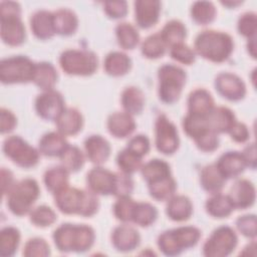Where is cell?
<instances>
[{
    "instance_id": "48",
    "label": "cell",
    "mask_w": 257,
    "mask_h": 257,
    "mask_svg": "<svg viewBox=\"0 0 257 257\" xmlns=\"http://www.w3.org/2000/svg\"><path fill=\"white\" fill-rule=\"evenodd\" d=\"M50 254L49 245L42 238L29 239L23 249V255L26 257H45Z\"/></svg>"
},
{
    "instance_id": "59",
    "label": "cell",
    "mask_w": 257,
    "mask_h": 257,
    "mask_svg": "<svg viewBox=\"0 0 257 257\" xmlns=\"http://www.w3.org/2000/svg\"><path fill=\"white\" fill-rule=\"evenodd\" d=\"M229 134L231 136V139L237 143H245L249 139L248 127L242 122L236 121L230 130Z\"/></svg>"
},
{
    "instance_id": "26",
    "label": "cell",
    "mask_w": 257,
    "mask_h": 257,
    "mask_svg": "<svg viewBox=\"0 0 257 257\" xmlns=\"http://www.w3.org/2000/svg\"><path fill=\"white\" fill-rule=\"evenodd\" d=\"M57 130L63 136H73L81 131L83 118L76 108H65L60 116L55 120Z\"/></svg>"
},
{
    "instance_id": "47",
    "label": "cell",
    "mask_w": 257,
    "mask_h": 257,
    "mask_svg": "<svg viewBox=\"0 0 257 257\" xmlns=\"http://www.w3.org/2000/svg\"><path fill=\"white\" fill-rule=\"evenodd\" d=\"M136 204L137 202L130 198V196L118 197L117 201L113 205V213L116 219L122 222L132 221Z\"/></svg>"
},
{
    "instance_id": "39",
    "label": "cell",
    "mask_w": 257,
    "mask_h": 257,
    "mask_svg": "<svg viewBox=\"0 0 257 257\" xmlns=\"http://www.w3.org/2000/svg\"><path fill=\"white\" fill-rule=\"evenodd\" d=\"M148 185L150 195L158 201L169 200L174 196L177 189L176 181L172 178V176Z\"/></svg>"
},
{
    "instance_id": "2",
    "label": "cell",
    "mask_w": 257,
    "mask_h": 257,
    "mask_svg": "<svg viewBox=\"0 0 257 257\" xmlns=\"http://www.w3.org/2000/svg\"><path fill=\"white\" fill-rule=\"evenodd\" d=\"M234 48L230 35L220 31H202L195 40V49L199 55L213 62H223L229 58Z\"/></svg>"
},
{
    "instance_id": "3",
    "label": "cell",
    "mask_w": 257,
    "mask_h": 257,
    "mask_svg": "<svg viewBox=\"0 0 257 257\" xmlns=\"http://www.w3.org/2000/svg\"><path fill=\"white\" fill-rule=\"evenodd\" d=\"M201 237V232L193 226H183L162 233L158 238L160 250L167 256H177L184 250L194 247Z\"/></svg>"
},
{
    "instance_id": "34",
    "label": "cell",
    "mask_w": 257,
    "mask_h": 257,
    "mask_svg": "<svg viewBox=\"0 0 257 257\" xmlns=\"http://www.w3.org/2000/svg\"><path fill=\"white\" fill-rule=\"evenodd\" d=\"M234 209L235 208L228 195L216 193L206 202V210L208 214L215 218H226Z\"/></svg>"
},
{
    "instance_id": "43",
    "label": "cell",
    "mask_w": 257,
    "mask_h": 257,
    "mask_svg": "<svg viewBox=\"0 0 257 257\" xmlns=\"http://www.w3.org/2000/svg\"><path fill=\"white\" fill-rule=\"evenodd\" d=\"M166 43L160 33L150 35L142 44V53L150 59L162 57L166 51Z\"/></svg>"
},
{
    "instance_id": "52",
    "label": "cell",
    "mask_w": 257,
    "mask_h": 257,
    "mask_svg": "<svg viewBox=\"0 0 257 257\" xmlns=\"http://www.w3.org/2000/svg\"><path fill=\"white\" fill-rule=\"evenodd\" d=\"M134 190V182L130 175L124 173H115V188H114V196L122 197L130 196V194Z\"/></svg>"
},
{
    "instance_id": "7",
    "label": "cell",
    "mask_w": 257,
    "mask_h": 257,
    "mask_svg": "<svg viewBox=\"0 0 257 257\" xmlns=\"http://www.w3.org/2000/svg\"><path fill=\"white\" fill-rule=\"evenodd\" d=\"M34 70L35 63L26 56L4 58L0 63V79L4 84L26 83L32 81Z\"/></svg>"
},
{
    "instance_id": "44",
    "label": "cell",
    "mask_w": 257,
    "mask_h": 257,
    "mask_svg": "<svg viewBox=\"0 0 257 257\" xmlns=\"http://www.w3.org/2000/svg\"><path fill=\"white\" fill-rule=\"evenodd\" d=\"M184 132L192 139H197L206 131L210 130L207 116H200L188 113L183 120Z\"/></svg>"
},
{
    "instance_id": "57",
    "label": "cell",
    "mask_w": 257,
    "mask_h": 257,
    "mask_svg": "<svg viewBox=\"0 0 257 257\" xmlns=\"http://www.w3.org/2000/svg\"><path fill=\"white\" fill-rule=\"evenodd\" d=\"M0 115H1V120H0L1 133L6 134V133L13 131V128L15 127V125L17 123L16 116L14 115V113L6 108H1Z\"/></svg>"
},
{
    "instance_id": "36",
    "label": "cell",
    "mask_w": 257,
    "mask_h": 257,
    "mask_svg": "<svg viewBox=\"0 0 257 257\" xmlns=\"http://www.w3.org/2000/svg\"><path fill=\"white\" fill-rule=\"evenodd\" d=\"M160 34L166 45L172 47L176 44L183 43V40L187 35V30L181 21L171 20L166 23Z\"/></svg>"
},
{
    "instance_id": "53",
    "label": "cell",
    "mask_w": 257,
    "mask_h": 257,
    "mask_svg": "<svg viewBox=\"0 0 257 257\" xmlns=\"http://www.w3.org/2000/svg\"><path fill=\"white\" fill-rule=\"evenodd\" d=\"M236 226L239 232L248 238L256 237V216L244 215L236 221Z\"/></svg>"
},
{
    "instance_id": "11",
    "label": "cell",
    "mask_w": 257,
    "mask_h": 257,
    "mask_svg": "<svg viewBox=\"0 0 257 257\" xmlns=\"http://www.w3.org/2000/svg\"><path fill=\"white\" fill-rule=\"evenodd\" d=\"M37 114L43 119L56 120L65 110L62 95L53 89L46 90L39 94L35 100Z\"/></svg>"
},
{
    "instance_id": "1",
    "label": "cell",
    "mask_w": 257,
    "mask_h": 257,
    "mask_svg": "<svg viewBox=\"0 0 257 257\" xmlns=\"http://www.w3.org/2000/svg\"><path fill=\"white\" fill-rule=\"evenodd\" d=\"M94 231L86 225L62 224L53 233L54 244L61 252H84L93 245Z\"/></svg>"
},
{
    "instance_id": "18",
    "label": "cell",
    "mask_w": 257,
    "mask_h": 257,
    "mask_svg": "<svg viewBox=\"0 0 257 257\" xmlns=\"http://www.w3.org/2000/svg\"><path fill=\"white\" fill-rule=\"evenodd\" d=\"M141 237L139 232L128 225L116 227L111 235V242L114 248L121 252H130L140 245Z\"/></svg>"
},
{
    "instance_id": "37",
    "label": "cell",
    "mask_w": 257,
    "mask_h": 257,
    "mask_svg": "<svg viewBox=\"0 0 257 257\" xmlns=\"http://www.w3.org/2000/svg\"><path fill=\"white\" fill-rule=\"evenodd\" d=\"M20 242V233L14 227H5L0 233L1 256H12L17 251Z\"/></svg>"
},
{
    "instance_id": "12",
    "label": "cell",
    "mask_w": 257,
    "mask_h": 257,
    "mask_svg": "<svg viewBox=\"0 0 257 257\" xmlns=\"http://www.w3.org/2000/svg\"><path fill=\"white\" fill-rule=\"evenodd\" d=\"M215 87L222 96L232 101L242 99L246 93V86L242 79L229 72H223L217 75Z\"/></svg>"
},
{
    "instance_id": "20",
    "label": "cell",
    "mask_w": 257,
    "mask_h": 257,
    "mask_svg": "<svg viewBox=\"0 0 257 257\" xmlns=\"http://www.w3.org/2000/svg\"><path fill=\"white\" fill-rule=\"evenodd\" d=\"M84 149L88 160L96 165H101L109 157V143L101 136L93 135L88 137L84 142Z\"/></svg>"
},
{
    "instance_id": "23",
    "label": "cell",
    "mask_w": 257,
    "mask_h": 257,
    "mask_svg": "<svg viewBox=\"0 0 257 257\" xmlns=\"http://www.w3.org/2000/svg\"><path fill=\"white\" fill-rule=\"evenodd\" d=\"M207 120L210 130L216 134H220L229 133L236 122V117L234 112L228 107L219 106L214 107L207 116Z\"/></svg>"
},
{
    "instance_id": "6",
    "label": "cell",
    "mask_w": 257,
    "mask_h": 257,
    "mask_svg": "<svg viewBox=\"0 0 257 257\" xmlns=\"http://www.w3.org/2000/svg\"><path fill=\"white\" fill-rule=\"evenodd\" d=\"M59 64L67 74L87 76L95 72L98 60L96 55L91 51L67 49L61 53Z\"/></svg>"
},
{
    "instance_id": "55",
    "label": "cell",
    "mask_w": 257,
    "mask_h": 257,
    "mask_svg": "<svg viewBox=\"0 0 257 257\" xmlns=\"http://www.w3.org/2000/svg\"><path fill=\"white\" fill-rule=\"evenodd\" d=\"M98 199L96 194L91 191H84L82 205L80 209V216L83 217H90L94 215L98 209Z\"/></svg>"
},
{
    "instance_id": "16",
    "label": "cell",
    "mask_w": 257,
    "mask_h": 257,
    "mask_svg": "<svg viewBox=\"0 0 257 257\" xmlns=\"http://www.w3.org/2000/svg\"><path fill=\"white\" fill-rule=\"evenodd\" d=\"M228 196L234 208L246 209L255 202V187L248 180H238L231 187Z\"/></svg>"
},
{
    "instance_id": "32",
    "label": "cell",
    "mask_w": 257,
    "mask_h": 257,
    "mask_svg": "<svg viewBox=\"0 0 257 257\" xmlns=\"http://www.w3.org/2000/svg\"><path fill=\"white\" fill-rule=\"evenodd\" d=\"M121 104L128 114H139L143 111L145 106V95L138 87H126L121 94Z\"/></svg>"
},
{
    "instance_id": "46",
    "label": "cell",
    "mask_w": 257,
    "mask_h": 257,
    "mask_svg": "<svg viewBox=\"0 0 257 257\" xmlns=\"http://www.w3.org/2000/svg\"><path fill=\"white\" fill-rule=\"evenodd\" d=\"M57 219L55 212L47 206H38L30 211V221L38 227H47L52 225Z\"/></svg>"
},
{
    "instance_id": "25",
    "label": "cell",
    "mask_w": 257,
    "mask_h": 257,
    "mask_svg": "<svg viewBox=\"0 0 257 257\" xmlns=\"http://www.w3.org/2000/svg\"><path fill=\"white\" fill-rule=\"evenodd\" d=\"M168 217L177 222L188 220L193 213V205L191 200L183 195L173 196L168 200L166 207Z\"/></svg>"
},
{
    "instance_id": "61",
    "label": "cell",
    "mask_w": 257,
    "mask_h": 257,
    "mask_svg": "<svg viewBox=\"0 0 257 257\" xmlns=\"http://www.w3.org/2000/svg\"><path fill=\"white\" fill-rule=\"evenodd\" d=\"M244 160L246 162V166L250 167L251 169H255L256 167V146L255 144H251L245 148L244 152L242 153Z\"/></svg>"
},
{
    "instance_id": "4",
    "label": "cell",
    "mask_w": 257,
    "mask_h": 257,
    "mask_svg": "<svg viewBox=\"0 0 257 257\" xmlns=\"http://www.w3.org/2000/svg\"><path fill=\"white\" fill-rule=\"evenodd\" d=\"M159 96L165 103L176 102L186 83V72L173 64H165L159 69Z\"/></svg>"
},
{
    "instance_id": "22",
    "label": "cell",
    "mask_w": 257,
    "mask_h": 257,
    "mask_svg": "<svg viewBox=\"0 0 257 257\" xmlns=\"http://www.w3.org/2000/svg\"><path fill=\"white\" fill-rule=\"evenodd\" d=\"M214 100L209 91L204 88H198L192 91L188 98V113L208 116L214 109Z\"/></svg>"
},
{
    "instance_id": "60",
    "label": "cell",
    "mask_w": 257,
    "mask_h": 257,
    "mask_svg": "<svg viewBox=\"0 0 257 257\" xmlns=\"http://www.w3.org/2000/svg\"><path fill=\"white\" fill-rule=\"evenodd\" d=\"M16 183H14L13 179V174L9 171L6 170L5 168L1 169V191L2 195H8L10 191L13 189Z\"/></svg>"
},
{
    "instance_id": "13",
    "label": "cell",
    "mask_w": 257,
    "mask_h": 257,
    "mask_svg": "<svg viewBox=\"0 0 257 257\" xmlns=\"http://www.w3.org/2000/svg\"><path fill=\"white\" fill-rule=\"evenodd\" d=\"M87 186L91 192L98 195H113L115 188V173L97 167L87 174Z\"/></svg>"
},
{
    "instance_id": "62",
    "label": "cell",
    "mask_w": 257,
    "mask_h": 257,
    "mask_svg": "<svg viewBox=\"0 0 257 257\" xmlns=\"http://www.w3.org/2000/svg\"><path fill=\"white\" fill-rule=\"evenodd\" d=\"M247 47H248V51H249L250 55L253 58H256V41H255V37L249 39Z\"/></svg>"
},
{
    "instance_id": "17",
    "label": "cell",
    "mask_w": 257,
    "mask_h": 257,
    "mask_svg": "<svg viewBox=\"0 0 257 257\" xmlns=\"http://www.w3.org/2000/svg\"><path fill=\"white\" fill-rule=\"evenodd\" d=\"M1 19V38L10 46H18L25 40V27L20 17H7Z\"/></svg>"
},
{
    "instance_id": "54",
    "label": "cell",
    "mask_w": 257,
    "mask_h": 257,
    "mask_svg": "<svg viewBox=\"0 0 257 257\" xmlns=\"http://www.w3.org/2000/svg\"><path fill=\"white\" fill-rule=\"evenodd\" d=\"M126 149L137 156L143 158L150 151V141L144 135H138L132 138L126 146Z\"/></svg>"
},
{
    "instance_id": "41",
    "label": "cell",
    "mask_w": 257,
    "mask_h": 257,
    "mask_svg": "<svg viewBox=\"0 0 257 257\" xmlns=\"http://www.w3.org/2000/svg\"><path fill=\"white\" fill-rule=\"evenodd\" d=\"M191 15L195 22L206 25L215 19L216 8L212 2L197 1L191 8Z\"/></svg>"
},
{
    "instance_id": "19",
    "label": "cell",
    "mask_w": 257,
    "mask_h": 257,
    "mask_svg": "<svg viewBox=\"0 0 257 257\" xmlns=\"http://www.w3.org/2000/svg\"><path fill=\"white\" fill-rule=\"evenodd\" d=\"M216 166L225 179L238 177L247 167L242 153L239 152H227L223 154L216 163Z\"/></svg>"
},
{
    "instance_id": "8",
    "label": "cell",
    "mask_w": 257,
    "mask_h": 257,
    "mask_svg": "<svg viewBox=\"0 0 257 257\" xmlns=\"http://www.w3.org/2000/svg\"><path fill=\"white\" fill-rule=\"evenodd\" d=\"M3 152L14 164L24 169L34 167L39 161V152L18 136L4 141Z\"/></svg>"
},
{
    "instance_id": "50",
    "label": "cell",
    "mask_w": 257,
    "mask_h": 257,
    "mask_svg": "<svg viewBox=\"0 0 257 257\" xmlns=\"http://www.w3.org/2000/svg\"><path fill=\"white\" fill-rule=\"evenodd\" d=\"M171 57L178 62L190 65L196 59V54L193 49L184 43H179L171 47Z\"/></svg>"
},
{
    "instance_id": "27",
    "label": "cell",
    "mask_w": 257,
    "mask_h": 257,
    "mask_svg": "<svg viewBox=\"0 0 257 257\" xmlns=\"http://www.w3.org/2000/svg\"><path fill=\"white\" fill-rule=\"evenodd\" d=\"M68 146L64 136L59 132L45 134L39 141V153L46 157H60Z\"/></svg>"
},
{
    "instance_id": "40",
    "label": "cell",
    "mask_w": 257,
    "mask_h": 257,
    "mask_svg": "<svg viewBox=\"0 0 257 257\" xmlns=\"http://www.w3.org/2000/svg\"><path fill=\"white\" fill-rule=\"evenodd\" d=\"M157 217L158 211L152 204L141 202L136 204L132 221L139 226L148 227L157 220Z\"/></svg>"
},
{
    "instance_id": "51",
    "label": "cell",
    "mask_w": 257,
    "mask_h": 257,
    "mask_svg": "<svg viewBox=\"0 0 257 257\" xmlns=\"http://www.w3.org/2000/svg\"><path fill=\"white\" fill-rule=\"evenodd\" d=\"M197 147L203 152H213L219 147L218 134L212 130H208L194 140Z\"/></svg>"
},
{
    "instance_id": "24",
    "label": "cell",
    "mask_w": 257,
    "mask_h": 257,
    "mask_svg": "<svg viewBox=\"0 0 257 257\" xmlns=\"http://www.w3.org/2000/svg\"><path fill=\"white\" fill-rule=\"evenodd\" d=\"M135 128L136 122L133 115L127 112H114L107 118V130L115 138H126L133 134Z\"/></svg>"
},
{
    "instance_id": "38",
    "label": "cell",
    "mask_w": 257,
    "mask_h": 257,
    "mask_svg": "<svg viewBox=\"0 0 257 257\" xmlns=\"http://www.w3.org/2000/svg\"><path fill=\"white\" fill-rule=\"evenodd\" d=\"M117 42L123 49H134L140 40L138 30L131 23H119L115 28Z\"/></svg>"
},
{
    "instance_id": "15",
    "label": "cell",
    "mask_w": 257,
    "mask_h": 257,
    "mask_svg": "<svg viewBox=\"0 0 257 257\" xmlns=\"http://www.w3.org/2000/svg\"><path fill=\"white\" fill-rule=\"evenodd\" d=\"M161 2L157 0H138L135 2L136 21L141 28H151L160 16Z\"/></svg>"
},
{
    "instance_id": "42",
    "label": "cell",
    "mask_w": 257,
    "mask_h": 257,
    "mask_svg": "<svg viewBox=\"0 0 257 257\" xmlns=\"http://www.w3.org/2000/svg\"><path fill=\"white\" fill-rule=\"evenodd\" d=\"M62 167L68 172L79 171L84 164V156L82 152L74 146H67L63 153L60 155Z\"/></svg>"
},
{
    "instance_id": "31",
    "label": "cell",
    "mask_w": 257,
    "mask_h": 257,
    "mask_svg": "<svg viewBox=\"0 0 257 257\" xmlns=\"http://www.w3.org/2000/svg\"><path fill=\"white\" fill-rule=\"evenodd\" d=\"M200 182L204 190L216 194L223 188L226 179L219 171L216 164L208 165L203 168L200 176Z\"/></svg>"
},
{
    "instance_id": "49",
    "label": "cell",
    "mask_w": 257,
    "mask_h": 257,
    "mask_svg": "<svg viewBox=\"0 0 257 257\" xmlns=\"http://www.w3.org/2000/svg\"><path fill=\"white\" fill-rule=\"evenodd\" d=\"M238 31L245 37L253 38L257 31V17L253 12H247L240 16L238 20Z\"/></svg>"
},
{
    "instance_id": "10",
    "label": "cell",
    "mask_w": 257,
    "mask_h": 257,
    "mask_svg": "<svg viewBox=\"0 0 257 257\" xmlns=\"http://www.w3.org/2000/svg\"><path fill=\"white\" fill-rule=\"evenodd\" d=\"M156 147L164 155H172L179 148L178 131L165 114H161L155 124Z\"/></svg>"
},
{
    "instance_id": "35",
    "label": "cell",
    "mask_w": 257,
    "mask_h": 257,
    "mask_svg": "<svg viewBox=\"0 0 257 257\" xmlns=\"http://www.w3.org/2000/svg\"><path fill=\"white\" fill-rule=\"evenodd\" d=\"M68 171L64 167H53L44 174V184L48 191L55 194L68 186Z\"/></svg>"
},
{
    "instance_id": "14",
    "label": "cell",
    "mask_w": 257,
    "mask_h": 257,
    "mask_svg": "<svg viewBox=\"0 0 257 257\" xmlns=\"http://www.w3.org/2000/svg\"><path fill=\"white\" fill-rule=\"evenodd\" d=\"M84 190L66 187L54 194L55 205L64 214L80 213Z\"/></svg>"
},
{
    "instance_id": "30",
    "label": "cell",
    "mask_w": 257,
    "mask_h": 257,
    "mask_svg": "<svg viewBox=\"0 0 257 257\" xmlns=\"http://www.w3.org/2000/svg\"><path fill=\"white\" fill-rule=\"evenodd\" d=\"M103 66L107 74L111 76H121L128 72L132 66V61L125 53L113 51L107 54Z\"/></svg>"
},
{
    "instance_id": "21",
    "label": "cell",
    "mask_w": 257,
    "mask_h": 257,
    "mask_svg": "<svg viewBox=\"0 0 257 257\" xmlns=\"http://www.w3.org/2000/svg\"><path fill=\"white\" fill-rule=\"evenodd\" d=\"M30 27L38 39L45 40L51 38L55 34L53 13L46 10L35 12L30 19Z\"/></svg>"
},
{
    "instance_id": "63",
    "label": "cell",
    "mask_w": 257,
    "mask_h": 257,
    "mask_svg": "<svg viewBox=\"0 0 257 257\" xmlns=\"http://www.w3.org/2000/svg\"><path fill=\"white\" fill-rule=\"evenodd\" d=\"M221 3L228 7H236V6L240 5L242 2L241 1H222Z\"/></svg>"
},
{
    "instance_id": "33",
    "label": "cell",
    "mask_w": 257,
    "mask_h": 257,
    "mask_svg": "<svg viewBox=\"0 0 257 257\" xmlns=\"http://www.w3.org/2000/svg\"><path fill=\"white\" fill-rule=\"evenodd\" d=\"M142 175L148 184H152L171 177V169L167 162L154 159L146 163L142 168Z\"/></svg>"
},
{
    "instance_id": "58",
    "label": "cell",
    "mask_w": 257,
    "mask_h": 257,
    "mask_svg": "<svg viewBox=\"0 0 257 257\" xmlns=\"http://www.w3.org/2000/svg\"><path fill=\"white\" fill-rule=\"evenodd\" d=\"M21 7L14 1H2L0 3V18L20 17Z\"/></svg>"
},
{
    "instance_id": "45",
    "label": "cell",
    "mask_w": 257,
    "mask_h": 257,
    "mask_svg": "<svg viewBox=\"0 0 257 257\" xmlns=\"http://www.w3.org/2000/svg\"><path fill=\"white\" fill-rule=\"evenodd\" d=\"M116 164L122 173L131 175L142 168V158L125 148L118 153Z\"/></svg>"
},
{
    "instance_id": "28",
    "label": "cell",
    "mask_w": 257,
    "mask_h": 257,
    "mask_svg": "<svg viewBox=\"0 0 257 257\" xmlns=\"http://www.w3.org/2000/svg\"><path fill=\"white\" fill-rule=\"evenodd\" d=\"M57 71L49 62H39L35 64V70L32 81L44 91L53 89L57 81Z\"/></svg>"
},
{
    "instance_id": "56",
    "label": "cell",
    "mask_w": 257,
    "mask_h": 257,
    "mask_svg": "<svg viewBox=\"0 0 257 257\" xmlns=\"http://www.w3.org/2000/svg\"><path fill=\"white\" fill-rule=\"evenodd\" d=\"M103 9L110 18H122L127 13V4L125 1H106Z\"/></svg>"
},
{
    "instance_id": "29",
    "label": "cell",
    "mask_w": 257,
    "mask_h": 257,
    "mask_svg": "<svg viewBox=\"0 0 257 257\" xmlns=\"http://www.w3.org/2000/svg\"><path fill=\"white\" fill-rule=\"evenodd\" d=\"M55 33L68 36L73 34L78 26V19L75 13L69 9H59L53 12Z\"/></svg>"
},
{
    "instance_id": "5",
    "label": "cell",
    "mask_w": 257,
    "mask_h": 257,
    "mask_svg": "<svg viewBox=\"0 0 257 257\" xmlns=\"http://www.w3.org/2000/svg\"><path fill=\"white\" fill-rule=\"evenodd\" d=\"M39 197V186L33 179H24L16 183L7 197V207L16 216L30 212Z\"/></svg>"
},
{
    "instance_id": "9",
    "label": "cell",
    "mask_w": 257,
    "mask_h": 257,
    "mask_svg": "<svg viewBox=\"0 0 257 257\" xmlns=\"http://www.w3.org/2000/svg\"><path fill=\"white\" fill-rule=\"evenodd\" d=\"M238 238L235 231L222 226L216 229L207 239L203 247V253L207 257H224L231 254L237 246Z\"/></svg>"
}]
</instances>
